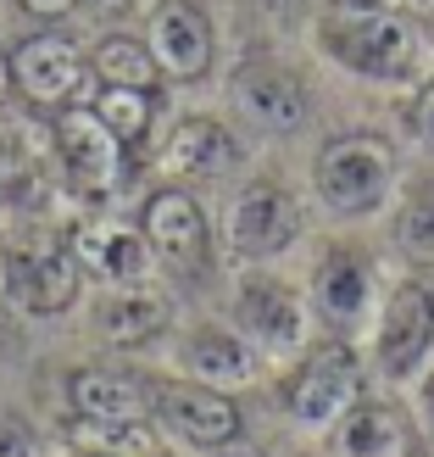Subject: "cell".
I'll return each instance as SVG.
<instances>
[{"mask_svg": "<svg viewBox=\"0 0 434 457\" xmlns=\"http://www.w3.org/2000/svg\"><path fill=\"white\" fill-rule=\"evenodd\" d=\"M323 51L356 79H379V84H401L418 73L423 39L413 29V17L384 6V0H334L317 22Z\"/></svg>", "mask_w": 434, "mask_h": 457, "instance_id": "obj_1", "label": "cell"}, {"mask_svg": "<svg viewBox=\"0 0 434 457\" xmlns=\"http://www.w3.org/2000/svg\"><path fill=\"white\" fill-rule=\"evenodd\" d=\"M312 185L340 218H373L396 185V151L379 134H334L312 162Z\"/></svg>", "mask_w": 434, "mask_h": 457, "instance_id": "obj_2", "label": "cell"}, {"mask_svg": "<svg viewBox=\"0 0 434 457\" xmlns=\"http://www.w3.org/2000/svg\"><path fill=\"white\" fill-rule=\"evenodd\" d=\"M279 402L295 424L307 429H334L340 419L362 402V362L346 340H323L312 346L279 385Z\"/></svg>", "mask_w": 434, "mask_h": 457, "instance_id": "obj_3", "label": "cell"}, {"mask_svg": "<svg viewBox=\"0 0 434 457\" xmlns=\"http://www.w3.org/2000/svg\"><path fill=\"white\" fill-rule=\"evenodd\" d=\"M51 145H56V162H61V173H67V185H73L84 201L118 195L123 173H128V145H123L89 106H61V112H56Z\"/></svg>", "mask_w": 434, "mask_h": 457, "instance_id": "obj_4", "label": "cell"}, {"mask_svg": "<svg viewBox=\"0 0 434 457\" xmlns=\"http://www.w3.org/2000/svg\"><path fill=\"white\" fill-rule=\"evenodd\" d=\"M151 419L162 424V436L184 441L195 452H217L228 441H240V407H234V396L217 391V385H201V379L156 385Z\"/></svg>", "mask_w": 434, "mask_h": 457, "instance_id": "obj_5", "label": "cell"}, {"mask_svg": "<svg viewBox=\"0 0 434 457\" xmlns=\"http://www.w3.org/2000/svg\"><path fill=\"white\" fill-rule=\"evenodd\" d=\"M301 240V201L279 179H250L228 207V245L245 262H267Z\"/></svg>", "mask_w": 434, "mask_h": 457, "instance_id": "obj_6", "label": "cell"}, {"mask_svg": "<svg viewBox=\"0 0 434 457\" xmlns=\"http://www.w3.org/2000/svg\"><path fill=\"white\" fill-rule=\"evenodd\" d=\"M234 324L262 357H284L307 346V302L301 290L273 279V273H245L234 290Z\"/></svg>", "mask_w": 434, "mask_h": 457, "instance_id": "obj_7", "label": "cell"}, {"mask_svg": "<svg viewBox=\"0 0 434 457\" xmlns=\"http://www.w3.org/2000/svg\"><path fill=\"white\" fill-rule=\"evenodd\" d=\"M89 62L67 34H29L12 51V89L34 112H61L78 101Z\"/></svg>", "mask_w": 434, "mask_h": 457, "instance_id": "obj_8", "label": "cell"}, {"mask_svg": "<svg viewBox=\"0 0 434 457\" xmlns=\"http://www.w3.org/2000/svg\"><path fill=\"white\" fill-rule=\"evenodd\" d=\"M84 268L67 240H29L12 251V302L34 318H56L78 302Z\"/></svg>", "mask_w": 434, "mask_h": 457, "instance_id": "obj_9", "label": "cell"}, {"mask_svg": "<svg viewBox=\"0 0 434 457\" xmlns=\"http://www.w3.org/2000/svg\"><path fill=\"white\" fill-rule=\"evenodd\" d=\"M429 352H434V290L423 279H401L379 312V362L384 374L406 379L423 369Z\"/></svg>", "mask_w": 434, "mask_h": 457, "instance_id": "obj_10", "label": "cell"}, {"mask_svg": "<svg viewBox=\"0 0 434 457\" xmlns=\"http://www.w3.org/2000/svg\"><path fill=\"white\" fill-rule=\"evenodd\" d=\"M145 45H151L156 67H162V79H173V84L207 79L212 51H217L212 17L201 12L195 0H162L156 17H151V29H145Z\"/></svg>", "mask_w": 434, "mask_h": 457, "instance_id": "obj_11", "label": "cell"}, {"mask_svg": "<svg viewBox=\"0 0 434 457\" xmlns=\"http://www.w3.org/2000/svg\"><path fill=\"white\" fill-rule=\"evenodd\" d=\"M140 235H145V245L156 257L173 262V268H201L207 262V245H212V228H207L201 201L190 190H178V185H162V190L145 195Z\"/></svg>", "mask_w": 434, "mask_h": 457, "instance_id": "obj_12", "label": "cell"}, {"mask_svg": "<svg viewBox=\"0 0 434 457\" xmlns=\"http://www.w3.org/2000/svg\"><path fill=\"white\" fill-rule=\"evenodd\" d=\"M67 245H73L78 268L101 285H140L156 257L140 235V223H123V218H89L67 235Z\"/></svg>", "mask_w": 434, "mask_h": 457, "instance_id": "obj_13", "label": "cell"}, {"mask_svg": "<svg viewBox=\"0 0 434 457\" xmlns=\"http://www.w3.org/2000/svg\"><path fill=\"white\" fill-rule=\"evenodd\" d=\"M234 101H240L245 118H257V123L273 129V134L301 129V123H307V112H312L307 84L295 79L290 67H279V62H250V67H240V79H234Z\"/></svg>", "mask_w": 434, "mask_h": 457, "instance_id": "obj_14", "label": "cell"}, {"mask_svg": "<svg viewBox=\"0 0 434 457\" xmlns=\"http://www.w3.org/2000/svg\"><path fill=\"white\" fill-rule=\"evenodd\" d=\"M312 302L334 329H356L362 318H368V307H373L368 257H362V251H346V245H329L317 273H312Z\"/></svg>", "mask_w": 434, "mask_h": 457, "instance_id": "obj_15", "label": "cell"}, {"mask_svg": "<svg viewBox=\"0 0 434 457\" xmlns=\"http://www.w3.org/2000/svg\"><path fill=\"white\" fill-rule=\"evenodd\" d=\"M151 396L156 385L140 374H118V369H78L67 374V402L73 413L89 424H128V419H151Z\"/></svg>", "mask_w": 434, "mask_h": 457, "instance_id": "obj_16", "label": "cell"}, {"mask_svg": "<svg viewBox=\"0 0 434 457\" xmlns=\"http://www.w3.org/2000/svg\"><path fill=\"white\" fill-rule=\"evenodd\" d=\"M184 369L201 385H217V391H240L262 374V352L250 346L240 329H223V324H201L184 340Z\"/></svg>", "mask_w": 434, "mask_h": 457, "instance_id": "obj_17", "label": "cell"}, {"mask_svg": "<svg viewBox=\"0 0 434 457\" xmlns=\"http://www.w3.org/2000/svg\"><path fill=\"white\" fill-rule=\"evenodd\" d=\"M413 446V419L390 402H356L334 424V457H406Z\"/></svg>", "mask_w": 434, "mask_h": 457, "instance_id": "obj_18", "label": "cell"}, {"mask_svg": "<svg viewBox=\"0 0 434 457\" xmlns=\"http://www.w3.org/2000/svg\"><path fill=\"white\" fill-rule=\"evenodd\" d=\"M168 295H156L145 279L140 285H111L106 302L95 307V329L101 340H111V346H145V340H156L168 329Z\"/></svg>", "mask_w": 434, "mask_h": 457, "instance_id": "obj_19", "label": "cell"}, {"mask_svg": "<svg viewBox=\"0 0 434 457\" xmlns=\"http://www.w3.org/2000/svg\"><path fill=\"white\" fill-rule=\"evenodd\" d=\"M162 162L178 179H217L240 162V145L217 118H184V123H173L168 145H162Z\"/></svg>", "mask_w": 434, "mask_h": 457, "instance_id": "obj_20", "label": "cell"}, {"mask_svg": "<svg viewBox=\"0 0 434 457\" xmlns=\"http://www.w3.org/2000/svg\"><path fill=\"white\" fill-rule=\"evenodd\" d=\"M89 73L101 84H123V89H156L162 84V67H156L151 45L134 34H106L95 51H89Z\"/></svg>", "mask_w": 434, "mask_h": 457, "instance_id": "obj_21", "label": "cell"}, {"mask_svg": "<svg viewBox=\"0 0 434 457\" xmlns=\"http://www.w3.org/2000/svg\"><path fill=\"white\" fill-rule=\"evenodd\" d=\"M73 436L84 452H106V457H168L162 424L156 419H128V424H89L78 419Z\"/></svg>", "mask_w": 434, "mask_h": 457, "instance_id": "obj_22", "label": "cell"}, {"mask_svg": "<svg viewBox=\"0 0 434 457\" xmlns=\"http://www.w3.org/2000/svg\"><path fill=\"white\" fill-rule=\"evenodd\" d=\"M95 118L118 134V140L134 151L151 134V118H156V89H123V84H101V96H95Z\"/></svg>", "mask_w": 434, "mask_h": 457, "instance_id": "obj_23", "label": "cell"}, {"mask_svg": "<svg viewBox=\"0 0 434 457\" xmlns=\"http://www.w3.org/2000/svg\"><path fill=\"white\" fill-rule=\"evenodd\" d=\"M396 240H401L406 257L434 262V179L418 185L413 195H406V207L396 212Z\"/></svg>", "mask_w": 434, "mask_h": 457, "instance_id": "obj_24", "label": "cell"}, {"mask_svg": "<svg viewBox=\"0 0 434 457\" xmlns=\"http://www.w3.org/2000/svg\"><path fill=\"white\" fill-rule=\"evenodd\" d=\"M0 457H45L39 429L22 413H12V407H0Z\"/></svg>", "mask_w": 434, "mask_h": 457, "instance_id": "obj_25", "label": "cell"}, {"mask_svg": "<svg viewBox=\"0 0 434 457\" xmlns=\"http://www.w3.org/2000/svg\"><path fill=\"white\" fill-rule=\"evenodd\" d=\"M406 123H413V134H418L423 145H434V79H423V84H418L413 106H406Z\"/></svg>", "mask_w": 434, "mask_h": 457, "instance_id": "obj_26", "label": "cell"}, {"mask_svg": "<svg viewBox=\"0 0 434 457\" xmlns=\"http://www.w3.org/2000/svg\"><path fill=\"white\" fill-rule=\"evenodd\" d=\"M17 6L29 12V17H39V22H56V17H67V12H73L78 0H17Z\"/></svg>", "mask_w": 434, "mask_h": 457, "instance_id": "obj_27", "label": "cell"}, {"mask_svg": "<svg viewBox=\"0 0 434 457\" xmlns=\"http://www.w3.org/2000/svg\"><path fill=\"white\" fill-rule=\"evenodd\" d=\"M201 457H267V452H257V446H240V441H228V446H217V452H201Z\"/></svg>", "mask_w": 434, "mask_h": 457, "instance_id": "obj_28", "label": "cell"}, {"mask_svg": "<svg viewBox=\"0 0 434 457\" xmlns=\"http://www.w3.org/2000/svg\"><path fill=\"white\" fill-rule=\"evenodd\" d=\"M12 96H17V89H12V56L0 51V106H6Z\"/></svg>", "mask_w": 434, "mask_h": 457, "instance_id": "obj_29", "label": "cell"}, {"mask_svg": "<svg viewBox=\"0 0 434 457\" xmlns=\"http://www.w3.org/2000/svg\"><path fill=\"white\" fill-rule=\"evenodd\" d=\"M12 295V251H0V302Z\"/></svg>", "mask_w": 434, "mask_h": 457, "instance_id": "obj_30", "label": "cell"}, {"mask_svg": "<svg viewBox=\"0 0 434 457\" xmlns=\"http://www.w3.org/2000/svg\"><path fill=\"white\" fill-rule=\"evenodd\" d=\"M95 6H101V12H118V17H123V12H134V6H140V0H95Z\"/></svg>", "mask_w": 434, "mask_h": 457, "instance_id": "obj_31", "label": "cell"}, {"mask_svg": "<svg viewBox=\"0 0 434 457\" xmlns=\"http://www.w3.org/2000/svg\"><path fill=\"white\" fill-rule=\"evenodd\" d=\"M406 457H429V452H418V446H413V452H406Z\"/></svg>", "mask_w": 434, "mask_h": 457, "instance_id": "obj_32", "label": "cell"}, {"mask_svg": "<svg viewBox=\"0 0 434 457\" xmlns=\"http://www.w3.org/2000/svg\"><path fill=\"white\" fill-rule=\"evenodd\" d=\"M78 457H106V452H78Z\"/></svg>", "mask_w": 434, "mask_h": 457, "instance_id": "obj_33", "label": "cell"}]
</instances>
